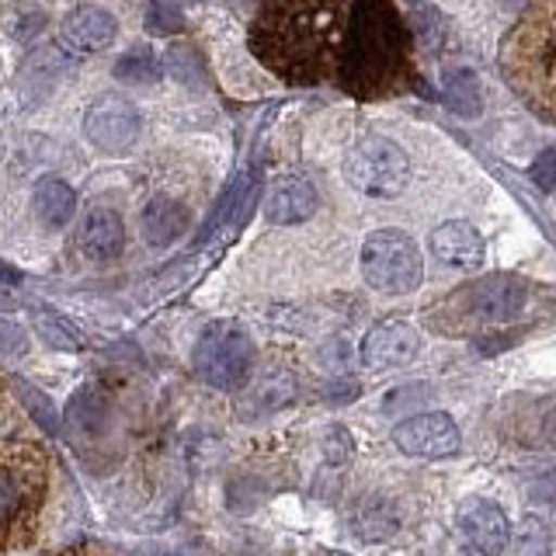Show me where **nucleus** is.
Segmentation results:
<instances>
[{"instance_id":"nucleus-7","label":"nucleus","mask_w":556,"mask_h":556,"mask_svg":"<svg viewBox=\"0 0 556 556\" xmlns=\"http://www.w3.org/2000/svg\"><path fill=\"white\" fill-rule=\"evenodd\" d=\"M191 365L202 382L216 390H237L254 372V341L233 320H216L202 330Z\"/></svg>"},{"instance_id":"nucleus-3","label":"nucleus","mask_w":556,"mask_h":556,"mask_svg":"<svg viewBox=\"0 0 556 556\" xmlns=\"http://www.w3.org/2000/svg\"><path fill=\"white\" fill-rule=\"evenodd\" d=\"M46 497V456L39 445L0 442V549L17 546Z\"/></svg>"},{"instance_id":"nucleus-14","label":"nucleus","mask_w":556,"mask_h":556,"mask_svg":"<svg viewBox=\"0 0 556 556\" xmlns=\"http://www.w3.org/2000/svg\"><path fill=\"white\" fill-rule=\"evenodd\" d=\"M431 254L452 268H480V261L486 254V243L480 230L469 219H445L431 230L428 240Z\"/></svg>"},{"instance_id":"nucleus-16","label":"nucleus","mask_w":556,"mask_h":556,"mask_svg":"<svg viewBox=\"0 0 556 556\" xmlns=\"http://www.w3.org/2000/svg\"><path fill=\"white\" fill-rule=\"evenodd\" d=\"M118 35V22L112 11L94 8V4H84L77 11L66 14V22L60 28V39L66 49L74 52H101L115 42Z\"/></svg>"},{"instance_id":"nucleus-33","label":"nucleus","mask_w":556,"mask_h":556,"mask_svg":"<svg viewBox=\"0 0 556 556\" xmlns=\"http://www.w3.org/2000/svg\"><path fill=\"white\" fill-rule=\"evenodd\" d=\"M526 4H529V0H501V8H508V11H521Z\"/></svg>"},{"instance_id":"nucleus-19","label":"nucleus","mask_w":556,"mask_h":556,"mask_svg":"<svg viewBox=\"0 0 556 556\" xmlns=\"http://www.w3.org/2000/svg\"><path fill=\"white\" fill-rule=\"evenodd\" d=\"M292 393H295V379H292V372L282 369V365H275V369L261 372V376L251 382L248 393H243L240 410H243V414H254V417H257V414H271V410H278L282 404H289Z\"/></svg>"},{"instance_id":"nucleus-15","label":"nucleus","mask_w":556,"mask_h":556,"mask_svg":"<svg viewBox=\"0 0 556 556\" xmlns=\"http://www.w3.org/2000/svg\"><path fill=\"white\" fill-rule=\"evenodd\" d=\"M317 188H313L300 174H286V178L271 181L268 195H265V216L275 226H295L306 223L313 213H317Z\"/></svg>"},{"instance_id":"nucleus-28","label":"nucleus","mask_w":556,"mask_h":556,"mask_svg":"<svg viewBox=\"0 0 556 556\" xmlns=\"http://www.w3.org/2000/svg\"><path fill=\"white\" fill-rule=\"evenodd\" d=\"M428 396H431V390L421 387V382H414V387H400V390H393L387 396V410L390 414H400V407H404V404H417V407H421Z\"/></svg>"},{"instance_id":"nucleus-31","label":"nucleus","mask_w":556,"mask_h":556,"mask_svg":"<svg viewBox=\"0 0 556 556\" xmlns=\"http://www.w3.org/2000/svg\"><path fill=\"white\" fill-rule=\"evenodd\" d=\"M14 286H8V282H0V309H14Z\"/></svg>"},{"instance_id":"nucleus-25","label":"nucleus","mask_w":556,"mask_h":556,"mask_svg":"<svg viewBox=\"0 0 556 556\" xmlns=\"http://www.w3.org/2000/svg\"><path fill=\"white\" fill-rule=\"evenodd\" d=\"M14 393L22 396V404L28 407V414H31V421H39L49 434L52 431H60V417H56V407L49 404L46 400V393L42 390H35L31 382H25V379H14Z\"/></svg>"},{"instance_id":"nucleus-24","label":"nucleus","mask_w":556,"mask_h":556,"mask_svg":"<svg viewBox=\"0 0 556 556\" xmlns=\"http://www.w3.org/2000/svg\"><path fill=\"white\" fill-rule=\"evenodd\" d=\"M167 74L178 80L181 87L199 91V84H202V56L191 46H170L167 49Z\"/></svg>"},{"instance_id":"nucleus-11","label":"nucleus","mask_w":556,"mask_h":556,"mask_svg":"<svg viewBox=\"0 0 556 556\" xmlns=\"http://www.w3.org/2000/svg\"><path fill=\"white\" fill-rule=\"evenodd\" d=\"M456 532L459 539L477 553H501L511 539V521L494 501L473 497L463 501L456 511Z\"/></svg>"},{"instance_id":"nucleus-10","label":"nucleus","mask_w":556,"mask_h":556,"mask_svg":"<svg viewBox=\"0 0 556 556\" xmlns=\"http://www.w3.org/2000/svg\"><path fill=\"white\" fill-rule=\"evenodd\" d=\"M393 445L414 459H445L463 448V431L442 410H414L393 428Z\"/></svg>"},{"instance_id":"nucleus-6","label":"nucleus","mask_w":556,"mask_h":556,"mask_svg":"<svg viewBox=\"0 0 556 556\" xmlns=\"http://www.w3.org/2000/svg\"><path fill=\"white\" fill-rule=\"evenodd\" d=\"M362 278L382 295H410L425 282L421 248L404 230H376L362 243Z\"/></svg>"},{"instance_id":"nucleus-12","label":"nucleus","mask_w":556,"mask_h":556,"mask_svg":"<svg viewBox=\"0 0 556 556\" xmlns=\"http://www.w3.org/2000/svg\"><path fill=\"white\" fill-rule=\"evenodd\" d=\"M421 352V334L404 320H382L362 341V362L369 369H400Z\"/></svg>"},{"instance_id":"nucleus-9","label":"nucleus","mask_w":556,"mask_h":556,"mask_svg":"<svg viewBox=\"0 0 556 556\" xmlns=\"http://www.w3.org/2000/svg\"><path fill=\"white\" fill-rule=\"evenodd\" d=\"M139 132H143V115H139L136 101H129L126 94H101L87 104L84 112V136L101 153H129L136 147Z\"/></svg>"},{"instance_id":"nucleus-13","label":"nucleus","mask_w":556,"mask_h":556,"mask_svg":"<svg viewBox=\"0 0 556 556\" xmlns=\"http://www.w3.org/2000/svg\"><path fill=\"white\" fill-rule=\"evenodd\" d=\"M77 248L84 261L91 265H109L122 251H126V223L109 205H94L91 213L80 219L77 230Z\"/></svg>"},{"instance_id":"nucleus-2","label":"nucleus","mask_w":556,"mask_h":556,"mask_svg":"<svg viewBox=\"0 0 556 556\" xmlns=\"http://www.w3.org/2000/svg\"><path fill=\"white\" fill-rule=\"evenodd\" d=\"M338 80L358 98H382L407 70V28L390 0H352L338 49Z\"/></svg>"},{"instance_id":"nucleus-29","label":"nucleus","mask_w":556,"mask_h":556,"mask_svg":"<svg viewBox=\"0 0 556 556\" xmlns=\"http://www.w3.org/2000/svg\"><path fill=\"white\" fill-rule=\"evenodd\" d=\"M532 181L546 191V195H553V150L546 147L543 153L535 156V164H532Z\"/></svg>"},{"instance_id":"nucleus-34","label":"nucleus","mask_w":556,"mask_h":556,"mask_svg":"<svg viewBox=\"0 0 556 556\" xmlns=\"http://www.w3.org/2000/svg\"><path fill=\"white\" fill-rule=\"evenodd\" d=\"M0 421H4V407H0Z\"/></svg>"},{"instance_id":"nucleus-32","label":"nucleus","mask_w":556,"mask_h":556,"mask_svg":"<svg viewBox=\"0 0 556 556\" xmlns=\"http://www.w3.org/2000/svg\"><path fill=\"white\" fill-rule=\"evenodd\" d=\"M0 282H8V286H17L22 282V275H17L11 265H4V261H0Z\"/></svg>"},{"instance_id":"nucleus-17","label":"nucleus","mask_w":556,"mask_h":556,"mask_svg":"<svg viewBox=\"0 0 556 556\" xmlns=\"http://www.w3.org/2000/svg\"><path fill=\"white\" fill-rule=\"evenodd\" d=\"M188 226H191L188 205L178 199H167V195L150 199L143 216H139V230H143V240L150 248H170L174 240L185 237Z\"/></svg>"},{"instance_id":"nucleus-23","label":"nucleus","mask_w":556,"mask_h":556,"mask_svg":"<svg viewBox=\"0 0 556 556\" xmlns=\"http://www.w3.org/2000/svg\"><path fill=\"white\" fill-rule=\"evenodd\" d=\"M477 77L469 70H448L445 74V101L452 112L459 115H477L480 112V91Z\"/></svg>"},{"instance_id":"nucleus-26","label":"nucleus","mask_w":556,"mask_h":556,"mask_svg":"<svg viewBox=\"0 0 556 556\" xmlns=\"http://www.w3.org/2000/svg\"><path fill=\"white\" fill-rule=\"evenodd\" d=\"M320 448H324V463L327 466H348L355 456V439H352V431H348L344 425H330L324 431Z\"/></svg>"},{"instance_id":"nucleus-8","label":"nucleus","mask_w":556,"mask_h":556,"mask_svg":"<svg viewBox=\"0 0 556 556\" xmlns=\"http://www.w3.org/2000/svg\"><path fill=\"white\" fill-rule=\"evenodd\" d=\"M344 178L365 199H396L410 185V156L393 139L365 136L344 156Z\"/></svg>"},{"instance_id":"nucleus-5","label":"nucleus","mask_w":556,"mask_h":556,"mask_svg":"<svg viewBox=\"0 0 556 556\" xmlns=\"http://www.w3.org/2000/svg\"><path fill=\"white\" fill-rule=\"evenodd\" d=\"M553 60H556V42H553V8L546 4L535 11L521 28H515L508 49H504V66H508L511 80L518 91H526L529 101L543 94V115L553 112Z\"/></svg>"},{"instance_id":"nucleus-27","label":"nucleus","mask_w":556,"mask_h":556,"mask_svg":"<svg viewBox=\"0 0 556 556\" xmlns=\"http://www.w3.org/2000/svg\"><path fill=\"white\" fill-rule=\"evenodd\" d=\"M147 28L153 35H170L185 28V17L174 0H150L147 4Z\"/></svg>"},{"instance_id":"nucleus-18","label":"nucleus","mask_w":556,"mask_h":556,"mask_svg":"<svg viewBox=\"0 0 556 556\" xmlns=\"http://www.w3.org/2000/svg\"><path fill=\"white\" fill-rule=\"evenodd\" d=\"M31 213L49 230H60L77 213V195L63 178H42L31 188Z\"/></svg>"},{"instance_id":"nucleus-1","label":"nucleus","mask_w":556,"mask_h":556,"mask_svg":"<svg viewBox=\"0 0 556 556\" xmlns=\"http://www.w3.org/2000/svg\"><path fill=\"white\" fill-rule=\"evenodd\" d=\"M352 0H257L251 49L289 84H320L334 74Z\"/></svg>"},{"instance_id":"nucleus-4","label":"nucleus","mask_w":556,"mask_h":556,"mask_svg":"<svg viewBox=\"0 0 556 556\" xmlns=\"http://www.w3.org/2000/svg\"><path fill=\"white\" fill-rule=\"evenodd\" d=\"M529 303V282L518 275H483L477 282L456 289L445 300L442 313L448 317V330H469V327H486V324H504L518 317Z\"/></svg>"},{"instance_id":"nucleus-30","label":"nucleus","mask_w":556,"mask_h":556,"mask_svg":"<svg viewBox=\"0 0 556 556\" xmlns=\"http://www.w3.org/2000/svg\"><path fill=\"white\" fill-rule=\"evenodd\" d=\"M25 330L17 327V324H11V320H0V348L4 352H25Z\"/></svg>"},{"instance_id":"nucleus-20","label":"nucleus","mask_w":556,"mask_h":556,"mask_svg":"<svg viewBox=\"0 0 556 556\" xmlns=\"http://www.w3.org/2000/svg\"><path fill=\"white\" fill-rule=\"evenodd\" d=\"M352 529L358 539H390L400 529L396 508L382 497H362L352 511Z\"/></svg>"},{"instance_id":"nucleus-21","label":"nucleus","mask_w":556,"mask_h":556,"mask_svg":"<svg viewBox=\"0 0 556 556\" xmlns=\"http://www.w3.org/2000/svg\"><path fill=\"white\" fill-rule=\"evenodd\" d=\"M115 77L122 84L153 87V84H161V60L153 56L150 46H132L126 56L115 63Z\"/></svg>"},{"instance_id":"nucleus-22","label":"nucleus","mask_w":556,"mask_h":556,"mask_svg":"<svg viewBox=\"0 0 556 556\" xmlns=\"http://www.w3.org/2000/svg\"><path fill=\"white\" fill-rule=\"evenodd\" d=\"M31 327L39 330V338H46V344L60 348V352H80V334L77 327L70 324L60 313H52L46 306H35L31 309Z\"/></svg>"}]
</instances>
